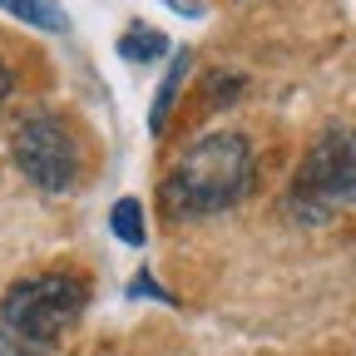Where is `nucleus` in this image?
Here are the masks:
<instances>
[{"instance_id":"nucleus-1","label":"nucleus","mask_w":356,"mask_h":356,"mask_svg":"<svg viewBox=\"0 0 356 356\" xmlns=\"http://www.w3.org/2000/svg\"><path fill=\"white\" fill-rule=\"evenodd\" d=\"M252 188V149L243 134H203L173 159L163 178V208L173 218H203L233 208Z\"/></svg>"},{"instance_id":"nucleus-2","label":"nucleus","mask_w":356,"mask_h":356,"mask_svg":"<svg viewBox=\"0 0 356 356\" xmlns=\"http://www.w3.org/2000/svg\"><path fill=\"white\" fill-rule=\"evenodd\" d=\"M89 302V282L74 273L25 277L0 302V356H50Z\"/></svg>"},{"instance_id":"nucleus-3","label":"nucleus","mask_w":356,"mask_h":356,"mask_svg":"<svg viewBox=\"0 0 356 356\" xmlns=\"http://www.w3.org/2000/svg\"><path fill=\"white\" fill-rule=\"evenodd\" d=\"M282 208L292 222H332V213L356 208V129H327L307 149Z\"/></svg>"},{"instance_id":"nucleus-4","label":"nucleus","mask_w":356,"mask_h":356,"mask_svg":"<svg viewBox=\"0 0 356 356\" xmlns=\"http://www.w3.org/2000/svg\"><path fill=\"white\" fill-rule=\"evenodd\" d=\"M15 168L44 193H70L79 178V144L65 119L55 114H25L10 134Z\"/></svg>"},{"instance_id":"nucleus-5","label":"nucleus","mask_w":356,"mask_h":356,"mask_svg":"<svg viewBox=\"0 0 356 356\" xmlns=\"http://www.w3.org/2000/svg\"><path fill=\"white\" fill-rule=\"evenodd\" d=\"M119 60H129V65H154L159 55H168V35L163 30H144V25H129L124 35H119Z\"/></svg>"},{"instance_id":"nucleus-6","label":"nucleus","mask_w":356,"mask_h":356,"mask_svg":"<svg viewBox=\"0 0 356 356\" xmlns=\"http://www.w3.org/2000/svg\"><path fill=\"white\" fill-rule=\"evenodd\" d=\"M0 10L25 20V25H35V30H50V35H60L70 25V15L55 6V0H0Z\"/></svg>"},{"instance_id":"nucleus-7","label":"nucleus","mask_w":356,"mask_h":356,"mask_svg":"<svg viewBox=\"0 0 356 356\" xmlns=\"http://www.w3.org/2000/svg\"><path fill=\"white\" fill-rule=\"evenodd\" d=\"M109 228H114V238H119L124 248H144V243H149L144 203H139V198H119V203L109 208Z\"/></svg>"},{"instance_id":"nucleus-8","label":"nucleus","mask_w":356,"mask_h":356,"mask_svg":"<svg viewBox=\"0 0 356 356\" xmlns=\"http://www.w3.org/2000/svg\"><path fill=\"white\" fill-rule=\"evenodd\" d=\"M188 50L184 55H173V65H168V74H163V84H159V95H154V109H149V129L154 134H163V124H168V109H173V99H178V84H184V74H188Z\"/></svg>"},{"instance_id":"nucleus-9","label":"nucleus","mask_w":356,"mask_h":356,"mask_svg":"<svg viewBox=\"0 0 356 356\" xmlns=\"http://www.w3.org/2000/svg\"><path fill=\"white\" fill-rule=\"evenodd\" d=\"M129 292H134V297H139V292H149V297H159V302H173L168 292H159V282H154L149 273H139V277H134V282H129Z\"/></svg>"},{"instance_id":"nucleus-10","label":"nucleus","mask_w":356,"mask_h":356,"mask_svg":"<svg viewBox=\"0 0 356 356\" xmlns=\"http://www.w3.org/2000/svg\"><path fill=\"white\" fill-rule=\"evenodd\" d=\"M163 6H168V10H184V15H203L198 0H163Z\"/></svg>"},{"instance_id":"nucleus-11","label":"nucleus","mask_w":356,"mask_h":356,"mask_svg":"<svg viewBox=\"0 0 356 356\" xmlns=\"http://www.w3.org/2000/svg\"><path fill=\"white\" fill-rule=\"evenodd\" d=\"M6 95H10V70H6V60H0V104H6Z\"/></svg>"}]
</instances>
